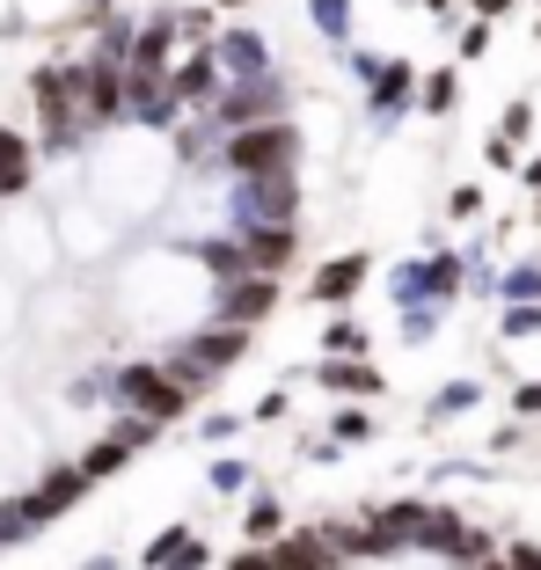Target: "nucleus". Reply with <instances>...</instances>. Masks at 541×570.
<instances>
[{"label":"nucleus","instance_id":"obj_18","mask_svg":"<svg viewBox=\"0 0 541 570\" xmlns=\"http://www.w3.org/2000/svg\"><path fill=\"white\" fill-rule=\"evenodd\" d=\"M307 22H315L329 45H344V37H352V22H358V8H352V0H307Z\"/></svg>","mask_w":541,"mask_h":570},{"label":"nucleus","instance_id":"obj_4","mask_svg":"<svg viewBox=\"0 0 541 570\" xmlns=\"http://www.w3.org/2000/svg\"><path fill=\"white\" fill-rule=\"evenodd\" d=\"M220 132H242V125H264V118H286V81L278 73H249V81H227L220 102H213Z\"/></svg>","mask_w":541,"mask_h":570},{"label":"nucleus","instance_id":"obj_3","mask_svg":"<svg viewBox=\"0 0 541 570\" xmlns=\"http://www.w3.org/2000/svg\"><path fill=\"white\" fill-rule=\"evenodd\" d=\"M270 219H301V168L235 176V198H227V227H270Z\"/></svg>","mask_w":541,"mask_h":570},{"label":"nucleus","instance_id":"obj_36","mask_svg":"<svg viewBox=\"0 0 541 570\" xmlns=\"http://www.w3.org/2000/svg\"><path fill=\"white\" fill-rule=\"evenodd\" d=\"M527 184H534V190H541V161H527Z\"/></svg>","mask_w":541,"mask_h":570},{"label":"nucleus","instance_id":"obj_15","mask_svg":"<svg viewBox=\"0 0 541 570\" xmlns=\"http://www.w3.org/2000/svg\"><path fill=\"white\" fill-rule=\"evenodd\" d=\"M315 381L329 387V395H381V366H366V358H322L315 366Z\"/></svg>","mask_w":541,"mask_h":570},{"label":"nucleus","instance_id":"obj_27","mask_svg":"<svg viewBox=\"0 0 541 570\" xmlns=\"http://www.w3.org/2000/svg\"><path fill=\"white\" fill-rule=\"evenodd\" d=\"M213 490H220V498L249 490V461H213Z\"/></svg>","mask_w":541,"mask_h":570},{"label":"nucleus","instance_id":"obj_21","mask_svg":"<svg viewBox=\"0 0 541 570\" xmlns=\"http://www.w3.org/2000/svg\"><path fill=\"white\" fill-rule=\"evenodd\" d=\"M498 336H505V344H520V336H541V301H512V307H505V330H498Z\"/></svg>","mask_w":541,"mask_h":570},{"label":"nucleus","instance_id":"obj_1","mask_svg":"<svg viewBox=\"0 0 541 570\" xmlns=\"http://www.w3.org/2000/svg\"><path fill=\"white\" fill-rule=\"evenodd\" d=\"M220 161L235 168V176H270V168H301V125H293V118L242 125V132H227Z\"/></svg>","mask_w":541,"mask_h":570},{"label":"nucleus","instance_id":"obj_13","mask_svg":"<svg viewBox=\"0 0 541 570\" xmlns=\"http://www.w3.org/2000/svg\"><path fill=\"white\" fill-rule=\"evenodd\" d=\"M278 563L286 570H337L344 549L329 541V527H301V534H278Z\"/></svg>","mask_w":541,"mask_h":570},{"label":"nucleus","instance_id":"obj_38","mask_svg":"<svg viewBox=\"0 0 541 570\" xmlns=\"http://www.w3.org/2000/svg\"><path fill=\"white\" fill-rule=\"evenodd\" d=\"M213 8H249V0H213Z\"/></svg>","mask_w":541,"mask_h":570},{"label":"nucleus","instance_id":"obj_12","mask_svg":"<svg viewBox=\"0 0 541 570\" xmlns=\"http://www.w3.org/2000/svg\"><path fill=\"white\" fill-rule=\"evenodd\" d=\"M213 51H220L227 81H249V73H270V45H264V30H220V37H213Z\"/></svg>","mask_w":541,"mask_h":570},{"label":"nucleus","instance_id":"obj_6","mask_svg":"<svg viewBox=\"0 0 541 570\" xmlns=\"http://www.w3.org/2000/svg\"><path fill=\"white\" fill-rule=\"evenodd\" d=\"M227 235L249 249V271H278L293 264V249H301V219H270V227H227Z\"/></svg>","mask_w":541,"mask_h":570},{"label":"nucleus","instance_id":"obj_31","mask_svg":"<svg viewBox=\"0 0 541 570\" xmlns=\"http://www.w3.org/2000/svg\"><path fill=\"white\" fill-rule=\"evenodd\" d=\"M505 563H512V570H541V541H512Z\"/></svg>","mask_w":541,"mask_h":570},{"label":"nucleus","instance_id":"obj_28","mask_svg":"<svg viewBox=\"0 0 541 570\" xmlns=\"http://www.w3.org/2000/svg\"><path fill=\"white\" fill-rule=\"evenodd\" d=\"M176 22H184V45H213V37H220L213 30V8H184Z\"/></svg>","mask_w":541,"mask_h":570},{"label":"nucleus","instance_id":"obj_29","mask_svg":"<svg viewBox=\"0 0 541 570\" xmlns=\"http://www.w3.org/2000/svg\"><path fill=\"white\" fill-rule=\"evenodd\" d=\"M527 132H534V102H512L505 110V139H527Z\"/></svg>","mask_w":541,"mask_h":570},{"label":"nucleus","instance_id":"obj_30","mask_svg":"<svg viewBox=\"0 0 541 570\" xmlns=\"http://www.w3.org/2000/svg\"><path fill=\"white\" fill-rule=\"evenodd\" d=\"M512 410H520V417H541V381H520V387H512Z\"/></svg>","mask_w":541,"mask_h":570},{"label":"nucleus","instance_id":"obj_5","mask_svg":"<svg viewBox=\"0 0 541 570\" xmlns=\"http://www.w3.org/2000/svg\"><path fill=\"white\" fill-rule=\"evenodd\" d=\"M270 307H278V278H270V271H242V278H227L220 293H213V315L242 322V330H256Z\"/></svg>","mask_w":541,"mask_h":570},{"label":"nucleus","instance_id":"obj_23","mask_svg":"<svg viewBox=\"0 0 541 570\" xmlns=\"http://www.w3.org/2000/svg\"><path fill=\"white\" fill-rule=\"evenodd\" d=\"M227 570H286V563H278V549H264V541H242V549L227 556Z\"/></svg>","mask_w":541,"mask_h":570},{"label":"nucleus","instance_id":"obj_39","mask_svg":"<svg viewBox=\"0 0 541 570\" xmlns=\"http://www.w3.org/2000/svg\"><path fill=\"white\" fill-rule=\"evenodd\" d=\"M81 8H96V16H102V8H110V0H81Z\"/></svg>","mask_w":541,"mask_h":570},{"label":"nucleus","instance_id":"obj_33","mask_svg":"<svg viewBox=\"0 0 541 570\" xmlns=\"http://www.w3.org/2000/svg\"><path fill=\"white\" fill-rule=\"evenodd\" d=\"M469 8H475V16H491V22H498V16H512L520 0H469Z\"/></svg>","mask_w":541,"mask_h":570},{"label":"nucleus","instance_id":"obj_9","mask_svg":"<svg viewBox=\"0 0 541 570\" xmlns=\"http://www.w3.org/2000/svg\"><path fill=\"white\" fill-rule=\"evenodd\" d=\"M81 498H88V469L73 461V469H51L45 483H37L30 498H22V512H30L37 527H51V520H67V512H73Z\"/></svg>","mask_w":541,"mask_h":570},{"label":"nucleus","instance_id":"obj_32","mask_svg":"<svg viewBox=\"0 0 541 570\" xmlns=\"http://www.w3.org/2000/svg\"><path fill=\"white\" fill-rule=\"evenodd\" d=\"M483 213V190H454V219H475Z\"/></svg>","mask_w":541,"mask_h":570},{"label":"nucleus","instance_id":"obj_20","mask_svg":"<svg viewBox=\"0 0 541 570\" xmlns=\"http://www.w3.org/2000/svg\"><path fill=\"white\" fill-rule=\"evenodd\" d=\"M322 352L329 358H366V330H358L352 315H337L329 330H322Z\"/></svg>","mask_w":541,"mask_h":570},{"label":"nucleus","instance_id":"obj_19","mask_svg":"<svg viewBox=\"0 0 541 570\" xmlns=\"http://www.w3.org/2000/svg\"><path fill=\"white\" fill-rule=\"evenodd\" d=\"M286 534V512H278V498H256L249 512H242V541H278Z\"/></svg>","mask_w":541,"mask_h":570},{"label":"nucleus","instance_id":"obj_35","mask_svg":"<svg viewBox=\"0 0 541 570\" xmlns=\"http://www.w3.org/2000/svg\"><path fill=\"white\" fill-rule=\"evenodd\" d=\"M410 8H432V16H446V8H454V0H410Z\"/></svg>","mask_w":541,"mask_h":570},{"label":"nucleus","instance_id":"obj_8","mask_svg":"<svg viewBox=\"0 0 541 570\" xmlns=\"http://www.w3.org/2000/svg\"><path fill=\"white\" fill-rule=\"evenodd\" d=\"M154 432H161V424H154V417H132V424H118V432H102L96 446L81 453L88 483H102V475H118L125 461H132V453H139V446H147V439H154Z\"/></svg>","mask_w":541,"mask_h":570},{"label":"nucleus","instance_id":"obj_37","mask_svg":"<svg viewBox=\"0 0 541 570\" xmlns=\"http://www.w3.org/2000/svg\"><path fill=\"white\" fill-rule=\"evenodd\" d=\"M475 570H512V563H498V556H483V563H475Z\"/></svg>","mask_w":541,"mask_h":570},{"label":"nucleus","instance_id":"obj_24","mask_svg":"<svg viewBox=\"0 0 541 570\" xmlns=\"http://www.w3.org/2000/svg\"><path fill=\"white\" fill-rule=\"evenodd\" d=\"M475 395H483L475 381H446V395H432V417H454V410H469Z\"/></svg>","mask_w":541,"mask_h":570},{"label":"nucleus","instance_id":"obj_25","mask_svg":"<svg viewBox=\"0 0 541 570\" xmlns=\"http://www.w3.org/2000/svg\"><path fill=\"white\" fill-rule=\"evenodd\" d=\"M505 301H541V264L505 271Z\"/></svg>","mask_w":541,"mask_h":570},{"label":"nucleus","instance_id":"obj_2","mask_svg":"<svg viewBox=\"0 0 541 570\" xmlns=\"http://www.w3.org/2000/svg\"><path fill=\"white\" fill-rule=\"evenodd\" d=\"M110 395H118L132 417H154V424H176L190 403H198V387L176 381L169 366H147V358H139V366H125L118 381H110Z\"/></svg>","mask_w":541,"mask_h":570},{"label":"nucleus","instance_id":"obj_17","mask_svg":"<svg viewBox=\"0 0 541 570\" xmlns=\"http://www.w3.org/2000/svg\"><path fill=\"white\" fill-rule=\"evenodd\" d=\"M16 190H30V139L0 125V198H16Z\"/></svg>","mask_w":541,"mask_h":570},{"label":"nucleus","instance_id":"obj_16","mask_svg":"<svg viewBox=\"0 0 541 570\" xmlns=\"http://www.w3.org/2000/svg\"><path fill=\"white\" fill-rule=\"evenodd\" d=\"M454 102H461V73L454 67H432L417 81V110L424 118H454Z\"/></svg>","mask_w":541,"mask_h":570},{"label":"nucleus","instance_id":"obj_11","mask_svg":"<svg viewBox=\"0 0 541 570\" xmlns=\"http://www.w3.org/2000/svg\"><path fill=\"white\" fill-rule=\"evenodd\" d=\"M366 271H373V256L366 249H344V256H329V264L315 271V278H307V301H329V307H344L358 293V285H366Z\"/></svg>","mask_w":541,"mask_h":570},{"label":"nucleus","instance_id":"obj_14","mask_svg":"<svg viewBox=\"0 0 541 570\" xmlns=\"http://www.w3.org/2000/svg\"><path fill=\"white\" fill-rule=\"evenodd\" d=\"M198 563H205V541L190 527H161L147 541V570H198Z\"/></svg>","mask_w":541,"mask_h":570},{"label":"nucleus","instance_id":"obj_34","mask_svg":"<svg viewBox=\"0 0 541 570\" xmlns=\"http://www.w3.org/2000/svg\"><path fill=\"white\" fill-rule=\"evenodd\" d=\"M81 570H118V556H88V563Z\"/></svg>","mask_w":541,"mask_h":570},{"label":"nucleus","instance_id":"obj_26","mask_svg":"<svg viewBox=\"0 0 541 570\" xmlns=\"http://www.w3.org/2000/svg\"><path fill=\"white\" fill-rule=\"evenodd\" d=\"M454 51H461V59H483V51H491V16H475L469 30L454 37Z\"/></svg>","mask_w":541,"mask_h":570},{"label":"nucleus","instance_id":"obj_22","mask_svg":"<svg viewBox=\"0 0 541 570\" xmlns=\"http://www.w3.org/2000/svg\"><path fill=\"white\" fill-rule=\"evenodd\" d=\"M329 439H337V446H366V439H373V417H366V410H337Z\"/></svg>","mask_w":541,"mask_h":570},{"label":"nucleus","instance_id":"obj_10","mask_svg":"<svg viewBox=\"0 0 541 570\" xmlns=\"http://www.w3.org/2000/svg\"><path fill=\"white\" fill-rule=\"evenodd\" d=\"M461 285V256H424V264H403V278H395V301L417 307V301H446Z\"/></svg>","mask_w":541,"mask_h":570},{"label":"nucleus","instance_id":"obj_7","mask_svg":"<svg viewBox=\"0 0 541 570\" xmlns=\"http://www.w3.org/2000/svg\"><path fill=\"white\" fill-rule=\"evenodd\" d=\"M366 102H373L381 125H395L410 102H417V67H410V59H381V67L366 73Z\"/></svg>","mask_w":541,"mask_h":570}]
</instances>
